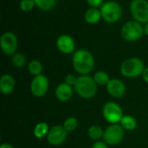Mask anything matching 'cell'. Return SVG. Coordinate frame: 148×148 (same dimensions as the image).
I'll return each mask as SVG.
<instances>
[{
  "label": "cell",
  "instance_id": "1",
  "mask_svg": "<svg viewBox=\"0 0 148 148\" xmlns=\"http://www.w3.org/2000/svg\"><path fill=\"white\" fill-rule=\"evenodd\" d=\"M72 63L75 70L82 75L89 74L95 67V58L87 49L76 50L72 57Z\"/></svg>",
  "mask_w": 148,
  "mask_h": 148
},
{
  "label": "cell",
  "instance_id": "2",
  "mask_svg": "<svg viewBox=\"0 0 148 148\" xmlns=\"http://www.w3.org/2000/svg\"><path fill=\"white\" fill-rule=\"evenodd\" d=\"M76 94L84 99L93 98L97 93V84L93 77L85 75L77 78V82L74 87Z\"/></svg>",
  "mask_w": 148,
  "mask_h": 148
},
{
  "label": "cell",
  "instance_id": "3",
  "mask_svg": "<svg viewBox=\"0 0 148 148\" xmlns=\"http://www.w3.org/2000/svg\"><path fill=\"white\" fill-rule=\"evenodd\" d=\"M145 69L144 63L138 57H131L124 61L121 66V73L127 78H135L142 75Z\"/></svg>",
  "mask_w": 148,
  "mask_h": 148
},
{
  "label": "cell",
  "instance_id": "4",
  "mask_svg": "<svg viewBox=\"0 0 148 148\" xmlns=\"http://www.w3.org/2000/svg\"><path fill=\"white\" fill-rule=\"evenodd\" d=\"M101 13L102 18L107 23H114L121 19L122 9L118 3L114 1H108L101 6Z\"/></svg>",
  "mask_w": 148,
  "mask_h": 148
},
{
  "label": "cell",
  "instance_id": "5",
  "mask_svg": "<svg viewBox=\"0 0 148 148\" xmlns=\"http://www.w3.org/2000/svg\"><path fill=\"white\" fill-rule=\"evenodd\" d=\"M144 34V27L137 21L127 22L121 29V36L127 42H136Z\"/></svg>",
  "mask_w": 148,
  "mask_h": 148
},
{
  "label": "cell",
  "instance_id": "6",
  "mask_svg": "<svg viewBox=\"0 0 148 148\" xmlns=\"http://www.w3.org/2000/svg\"><path fill=\"white\" fill-rule=\"evenodd\" d=\"M130 12L135 21L146 24L148 23V1L133 0L130 3Z\"/></svg>",
  "mask_w": 148,
  "mask_h": 148
},
{
  "label": "cell",
  "instance_id": "7",
  "mask_svg": "<svg viewBox=\"0 0 148 148\" xmlns=\"http://www.w3.org/2000/svg\"><path fill=\"white\" fill-rule=\"evenodd\" d=\"M102 114L104 119L110 124H118L124 116L121 106L114 101L107 102L104 105Z\"/></svg>",
  "mask_w": 148,
  "mask_h": 148
},
{
  "label": "cell",
  "instance_id": "8",
  "mask_svg": "<svg viewBox=\"0 0 148 148\" xmlns=\"http://www.w3.org/2000/svg\"><path fill=\"white\" fill-rule=\"evenodd\" d=\"M124 138V129L119 124H111L104 130L103 141L109 146L120 144Z\"/></svg>",
  "mask_w": 148,
  "mask_h": 148
},
{
  "label": "cell",
  "instance_id": "9",
  "mask_svg": "<svg viewBox=\"0 0 148 148\" xmlns=\"http://www.w3.org/2000/svg\"><path fill=\"white\" fill-rule=\"evenodd\" d=\"M18 42L16 35L10 31L4 32L0 39V47L2 51L7 56H13L16 54Z\"/></svg>",
  "mask_w": 148,
  "mask_h": 148
},
{
  "label": "cell",
  "instance_id": "10",
  "mask_svg": "<svg viewBox=\"0 0 148 148\" xmlns=\"http://www.w3.org/2000/svg\"><path fill=\"white\" fill-rule=\"evenodd\" d=\"M49 89V79L43 75H39L34 76L30 83V92L36 97H42L46 95Z\"/></svg>",
  "mask_w": 148,
  "mask_h": 148
},
{
  "label": "cell",
  "instance_id": "11",
  "mask_svg": "<svg viewBox=\"0 0 148 148\" xmlns=\"http://www.w3.org/2000/svg\"><path fill=\"white\" fill-rule=\"evenodd\" d=\"M68 131L63 127V126L56 125L50 127L48 134L47 140L52 146H59L65 142L68 138Z\"/></svg>",
  "mask_w": 148,
  "mask_h": 148
},
{
  "label": "cell",
  "instance_id": "12",
  "mask_svg": "<svg viewBox=\"0 0 148 148\" xmlns=\"http://www.w3.org/2000/svg\"><path fill=\"white\" fill-rule=\"evenodd\" d=\"M56 47L63 54H71L75 51V43L69 35H62L56 40Z\"/></svg>",
  "mask_w": 148,
  "mask_h": 148
},
{
  "label": "cell",
  "instance_id": "13",
  "mask_svg": "<svg viewBox=\"0 0 148 148\" xmlns=\"http://www.w3.org/2000/svg\"><path fill=\"white\" fill-rule=\"evenodd\" d=\"M106 87L108 93L114 98L123 96L126 92V86L124 82L119 79H111Z\"/></svg>",
  "mask_w": 148,
  "mask_h": 148
},
{
  "label": "cell",
  "instance_id": "14",
  "mask_svg": "<svg viewBox=\"0 0 148 148\" xmlns=\"http://www.w3.org/2000/svg\"><path fill=\"white\" fill-rule=\"evenodd\" d=\"M15 86H16V82L12 75L9 74H5L2 75L0 79V90L3 95H10L14 91Z\"/></svg>",
  "mask_w": 148,
  "mask_h": 148
},
{
  "label": "cell",
  "instance_id": "15",
  "mask_svg": "<svg viewBox=\"0 0 148 148\" xmlns=\"http://www.w3.org/2000/svg\"><path fill=\"white\" fill-rule=\"evenodd\" d=\"M73 95V87L62 82L56 88V96L60 101H68Z\"/></svg>",
  "mask_w": 148,
  "mask_h": 148
},
{
  "label": "cell",
  "instance_id": "16",
  "mask_svg": "<svg viewBox=\"0 0 148 148\" xmlns=\"http://www.w3.org/2000/svg\"><path fill=\"white\" fill-rule=\"evenodd\" d=\"M101 17L102 16H101V10H99L98 8H93V7L89 8L84 15V18L86 22L90 24H95L98 23Z\"/></svg>",
  "mask_w": 148,
  "mask_h": 148
},
{
  "label": "cell",
  "instance_id": "17",
  "mask_svg": "<svg viewBox=\"0 0 148 148\" xmlns=\"http://www.w3.org/2000/svg\"><path fill=\"white\" fill-rule=\"evenodd\" d=\"M120 123L123 129L127 131H133L137 127V121L131 115H124Z\"/></svg>",
  "mask_w": 148,
  "mask_h": 148
},
{
  "label": "cell",
  "instance_id": "18",
  "mask_svg": "<svg viewBox=\"0 0 148 148\" xmlns=\"http://www.w3.org/2000/svg\"><path fill=\"white\" fill-rule=\"evenodd\" d=\"M49 129L50 128L46 122H39L36 125V127L33 130L34 136L37 139H42V138L47 136Z\"/></svg>",
  "mask_w": 148,
  "mask_h": 148
},
{
  "label": "cell",
  "instance_id": "19",
  "mask_svg": "<svg viewBox=\"0 0 148 148\" xmlns=\"http://www.w3.org/2000/svg\"><path fill=\"white\" fill-rule=\"evenodd\" d=\"M93 78H94L95 83L99 86H107L108 83L109 82V81L111 80L108 74L104 71H101V70L95 72Z\"/></svg>",
  "mask_w": 148,
  "mask_h": 148
},
{
  "label": "cell",
  "instance_id": "20",
  "mask_svg": "<svg viewBox=\"0 0 148 148\" xmlns=\"http://www.w3.org/2000/svg\"><path fill=\"white\" fill-rule=\"evenodd\" d=\"M88 134L89 138H91L94 140H98L101 138H103L104 130L101 128V127L98 125H93L91 126L88 130Z\"/></svg>",
  "mask_w": 148,
  "mask_h": 148
},
{
  "label": "cell",
  "instance_id": "21",
  "mask_svg": "<svg viewBox=\"0 0 148 148\" xmlns=\"http://www.w3.org/2000/svg\"><path fill=\"white\" fill-rule=\"evenodd\" d=\"M36 6L43 11L52 10L57 3V0H34Z\"/></svg>",
  "mask_w": 148,
  "mask_h": 148
},
{
  "label": "cell",
  "instance_id": "22",
  "mask_svg": "<svg viewBox=\"0 0 148 148\" xmlns=\"http://www.w3.org/2000/svg\"><path fill=\"white\" fill-rule=\"evenodd\" d=\"M28 70L34 76L42 75V63L39 61H37V60H32L28 64Z\"/></svg>",
  "mask_w": 148,
  "mask_h": 148
},
{
  "label": "cell",
  "instance_id": "23",
  "mask_svg": "<svg viewBox=\"0 0 148 148\" xmlns=\"http://www.w3.org/2000/svg\"><path fill=\"white\" fill-rule=\"evenodd\" d=\"M63 127L68 131V132H73L75 131L77 127H78V120L75 117H69L67 118L64 122H63Z\"/></svg>",
  "mask_w": 148,
  "mask_h": 148
},
{
  "label": "cell",
  "instance_id": "24",
  "mask_svg": "<svg viewBox=\"0 0 148 148\" xmlns=\"http://www.w3.org/2000/svg\"><path fill=\"white\" fill-rule=\"evenodd\" d=\"M11 62L16 68H23L26 64V57L22 53H16L12 56Z\"/></svg>",
  "mask_w": 148,
  "mask_h": 148
},
{
  "label": "cell",
  "instance_id": "25",
  "mask_svg": "<svg viewBox=\"0 0 148 148\" xmlns=\"http://www.w3.org/2000/svg\"><path fill=\"white\" fill-rule=\"evenodd\" d=\"M36 5L34 0H21L19 3V7L23 11H29L31 10L34 6Z\"/></svg>",
  "mask_w": 148,
  "mask_h": 148
},
{
  "label": "cell",
  "instance_id": "26",
  "mask_svg": "<svg viewBox=\"0 0 148 148\" xmlns=\"http://www.w3.org/2000/svg\"><path fill=\"white\" fill-rule=\"evenodd\" d=\"M77 78L78 77H75L74 75H68L66 77H65V81H64V82L65 83H67V84H69V86H72L73 88L75 87V83H76V82H77Z\"/></svg>",
  "mask_w": 148,
  "mask_h": 148
},
{
  "label": "cell",
  "instance_id": "27",
  "mask_svg": "<svg viewBox=\"0 0 148 148\" xmlns=\"http://www.w3.org/2000/svg\"><path fill=\"white\" fill-rule=\"evenodd\" d=\"M88 5H90L93 8H98L99 6H101L104 3V0H87Z\"/></svg>",
  "mask_w": 148,
  "mask_h": 148
},
{
  "label": "cell",
  "instance_id": "28",
  "mask_svg": "<svg viewBox=\"0 0 148 148\" xmlns=\"http://www.w3.org/2000/svg\"><path fill=\"white\" fill-rule=\"evenodd\" d=\"M92 148H108V144L104 141H96L93 145Z\"/></svg>",
  "mask_w": 148,
  "mask_h": 148
},
{
  "label": "cell",
  "instance_id": "29",
  "mask_svg": "<svg viewBox=\"0 0 148 148\" xmlns=\"http://www.w3.org/2000/svg\"><path fill=\"white\" fill-rule=\"evenodd\" d=\"M142 77H143L144 81H145L147 83H148V67L147 68H145L144 72H143V74H142Z\"/></svg>",
  "mask_w": 148,
  "mask_h": 148
},
{
  "label": "cell",
  "instance_id": "30",
  "mask_svg": "<svg viewBox=\"0 0 148 148\" xmlns=\"http://www.w3.org/2000/svg\"><path fill=\"white\" fill-rule=\"evenodd\" d=\"M0 148H14V147L11 146V145L9 144V143H3V144L0 146Z\"/></svg>",
  "mask_w": 148,
  "mask_h": 148
},
{
  "label": "cell",
  "instance_id": "31",
  "mask_svg": "<svg viewBox=\"0 0 148 148\" xmlns=\"http://www.w3.org/2000/svg\"><path fill=\"white\" fill-rule=\"evenodd\" d=\"M144 34H146L147 36H148V23H147L145 24V27H144Z\"/></svg>",
  "mask_w": 148,
  "mask_h": 148
}]
</instances>
